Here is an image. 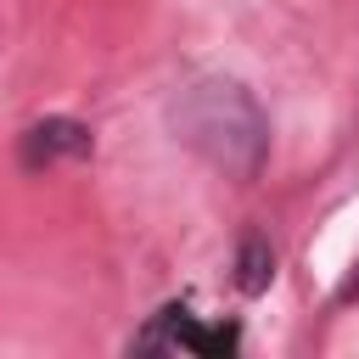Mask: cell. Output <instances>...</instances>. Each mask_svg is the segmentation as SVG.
Returning a JSON list of instances; mask_svg holds the SVG:
<instances>
[{"mask_svg":"<svg viewBox=\"0 0 359 359\" xmlns=\"http://www.w3.org/2000/svg\"><path fill=\"white\" fill-rule=\"evenodd\" d=\"M168 123L202 163H213L230 180H258L269 157V118L241 79H196L174 101Z\"/></svg>","mask_w":359,"mask_h":359,"instance_id":"6da1fadb","label":"cell"},{"mask_svg":"<svg viewBox=\"0 0 359 359\" xmlns=\"http://www.w3.org/2000/svg\"><path fill=\"white\" fill-rule=\"evenodd\" d=\"M90 151H95V135H90L79 118H39V123H28L22 140H17V157H22L28 174H39V168H50V163H67V157H90Z\"/></svg>","mask_w":359,"mask_h":359,"instance_id":"7a4b0ae2","label":"cell"},{"mask_svg":"<svg viewBox=\"0 0 359 359\" xmlns=\"http://www.w3.org/2000/svg\"><path fill=\"white\" fill-rule=\"evenodd\" d=\"M269 280H275V247L264 230H247L236 247V286L247 297H258V292H269Z\"/></svg>","mask_w":359,"mask_h":359,"instance_id":"3957f363","label":"cell"}]
</instances>
